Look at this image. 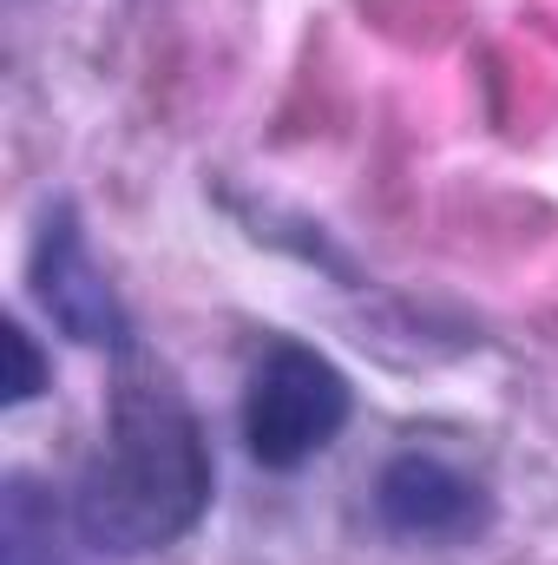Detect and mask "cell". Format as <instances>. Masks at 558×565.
I'll list each match as a JSON object with an SVG mask.
<instances>
[{
    "label": "cell",
    "instance_id": "277c9868",
    "mask_svg": "<svg viewBox=\"0 0 558 565\" xmlns=\"http://www.w3.org/2000/svg\"><path fill=\"white\" fill-rule=\"evenodd\" d=\"M375 520L408 546H473L493 526V493L460 460L433 447H401L375 473Z\"/></svg>",
    "mask_w": 558,
    "mask_h": 565
},
{
    "label": "cell",
    "instance_id": "3957f363",
    "mask_svg": "<svg viewBox=\"0 0 558 565\" xmlns=\"http://www.w3.org/2000/svg\"><path fill=\"white\" fill-rule=\"evenodd\" d=\"M26 282H33V302L46 309V322L86 349H119L132 355V316L119 302V289L106 282L86 231H79V211L73 204H46L40 231H33V257H26Z\"/></svg>",
    "mask_w": 558,
    "mask_h": 565
},
{
    "label": "cell",
    "instance_id": "8992f818",
    "mask_svg": "<svg viewBox=\"0 0 558 565\" xmlns=\"http://www.w3.org/2000/svg\"><path fill=\"white\" fill-rule=\"evenodd\" d=\"M7 355H13L7 402L20 408V402H33V395L46 388V362H40V349H33V335H26V322H13V329H7Z\"/></svg>",
    "mask_w": 558,
    "mask_h": 565
},
{
    "label": "cell",
    "instance_id": "5b68a950",
    "mask_svg": "<svg viewBox=\"0 0 558 565\" xmlns=\"http://www.w3.org/2000/svg\"><path fill=\"white\" fill-rule=\"evenodd\" d=\"M0 565H73V553H66V520H60L53 493L33 487L26 473L7 480V507H0Z\"/></svg>",
    "mask_w": 558,
    "mask_h": 565
},
{
    "label": "cell",
    "instance_id": "6da1fadb",
    "mask_svg": "<svg viewBox=\"0 0 558 565\" xmlns=\"http://www.w3.org/2000/svg\"><path fill=\"white\" fill-rule=\"evenodd\" d=\"M217 467H211V434L197 422L191 395L164 375L126 362L106 402L99 447L79 467L73 487V533L93 553L139 559L178 546L204 507H211Z\"/></svg>",
    "mask_w": 558,
    "mask_h": 565
},
{
    "label": "cell",
    "instance_id": "7a4b0ae2",
    "mask_svg": "<svg viewBox=\"0 0 558 565\" xmlns=\"http://www.w3.org/2000/svg\"><path fill=\"white\" fill-rule=\"evenodd\" d=\"M355 415V388L348 375L309 349V342H264V355L244 375V447L257 467L270 473H296L309 467Z\"/></svg>",
    "mask_w": 558,
    "mask_h": 565
}]
</instances>
